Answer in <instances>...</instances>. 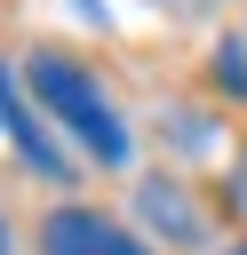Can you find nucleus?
<instances>
[{
	"instance_id": "nucleus-1",
	"label": "nucleus",
	"mask_w": 247,
	"mask_h": 255,
	"mask_svg": "<svg viewBox=\"0 0 247 255\" xmlns=\"http://www.w3.org/2000/svg\"><path fill=\"white\" fill-rule=\"evenodd\" d=\"M16 80H24V96L56 120V135H64L88 167H104V175L135 167V128H127V112L112 104V88H104L80 56H64V48H32V56L16 64Z\"/></svg>"
},
{
	"instance_id": "nucleus-5",
	"label": "nucleus",
	"mask_w": 247,
	"mask_h": 255,
	"mask_svg": "<svg viewBox=\"0 0 247 255\" xmlns=\"http://www.w3.org/2000/svg\"><path fill=\"white\" fill-rule=\"evenodd\" d=\"M207 88L247 104V32H223V40L207 48Z\"/></svg>"
},
{
	"instance_id": "nucleus-3",
	"label": "nucleus",
	"mask_w": 247,
	"mask_h": 255,
	"mask_svg": "<svg viewBox=\"0 0 247 255\" xmlns=\"http://www.w3.org/2000/svg\"><path fill=\"white\" fill-rule=\"evenodd\" d=\"M32 247L40 255H151V239L88 199H56L40 223H32Z\"/></svg>"
},
{
	"instance_id": "nucleus-7",
	"label": "nucleus",
	"mask_w": 247,
	"mask_h": 255,
	"mask_svg": "<svg viewBox=\"0 0 247 255\" xmlns=\"http://www.w3.org/2000/svg\"><path fill=\"white\" fill-rule=\"evenodd\" d=\"M0 255H16V223L8 215H0Z\"/></svg>"
},
{
	"instance_id": "nucleus-8",
	"label": "nucleus",
	"mask_w": 247,
	"mask_h": 255,
	"mask_svg": "<svg viewBox=\"0 0 247 255\" xmlns=\"http://www.w3.org/2000/svg\"><path fill=\"white\" fill-rule=\"evenodd\" d=\"M223 255H247V239H239V247H223Z\"/></svg>"
},
{
	"instance_id": "nucleus-2",
	"label": "nucleus",
	"mask_w": 247,
	"mask_h": 255,
	"mask_svg": "<svg viewBox=\"0 0 247 255\" xmlns=\"http://www.w3.org/2000/svg\"><path fill=\"white\" fill-rule=\"evenodd\" d=\"M0 135L16 143V159H24V167H32L40 183H56V191H64V183H80V159L64 151L56 120H48V112H40L32 96H24L16 64H0Z\"/></svg>"
},
{
	"instance_id": "nucleus-6",
	"label": "nucleus",
	"mask_w": 247,
	"mask_h": 255,
	"mask_svg": "<svg viewBox=\"0 0 247 255\" xmlns=\"http://www.w3.org/2000/svg\"><path fill=\"white\" fill-rule=\"evenodd\" d=\"M72 8H80L88 24H112V8H104V0H72Z\"/></svg>"
},
{
	"instance_id": "nucleus-4",
	"label": "nucleus",
	"mask_w": 247,
	"mask_h": 255,
	"mask_svg": "<svg viewBox=\"0 0 247 255\" xmlns=\"http://www.w3.org/2000/svg\"><path fill=\"white\" fill-rule=\"evenodd\" d=\"M135 223L159 231L167 247H199V239H207V215L191 207V191H183L175 175H143V183H135Z\"/></svg>"
}]
</instances>
